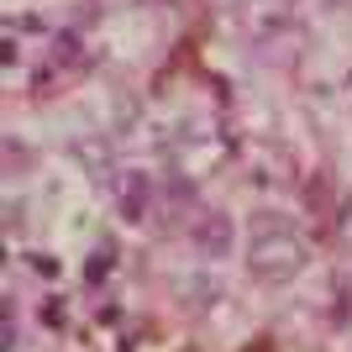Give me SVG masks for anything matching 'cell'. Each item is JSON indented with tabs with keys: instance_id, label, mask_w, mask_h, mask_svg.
<instances>
[{
	"instance_id": "1",
	"label": "cell",
	"mask_w": 352,
	"mask_h": 352,
	"mask_svg": "<svg viewBox=\"0 0 352 352\" xmlns=\"http://www.w3.org/2000/svg\"><path fill=\"white\" fill-rule=\"evenodd\" d=\"M252 268L263 279H289L294 268L305 263V242L294 236V226L284 216H258L252 221V248H248Z\"/></svg>"
}]
</instances>
